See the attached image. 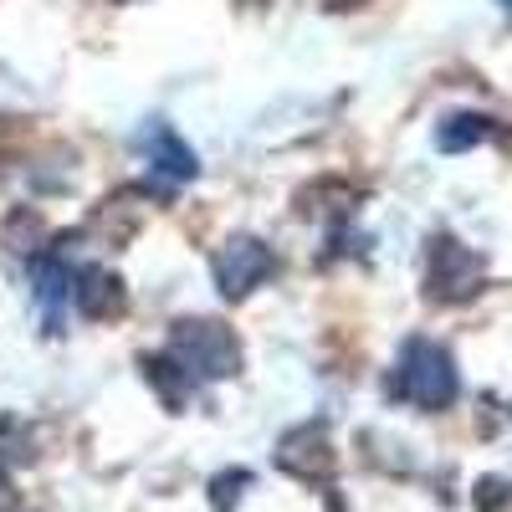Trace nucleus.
I'll return each mask as SVG.
<instances>
[{
  "label": "nucleus",
  "mask_w": 512,
  "mask_h": 512,
  "mask_svg": "<svg viewBox=\"0 0 512 512\" xmlns=\"http://www.w3.org/2000/svg\"><path fill=\"white\" fill-rule=\"evenodd\" d=\"M0 512H16V487L6 477V466H0Z\"/></svg>",
  "instance_id": "nucleus-13"
},
{
  "label": "nucleus",
  "mask_w": 512,
  "mask_h": 512,
  "mask_svg": "<svg viewBox=\"0 0 512 512\" xmlns=\"http://www.w3.org/2000/svg\"><path fill=\"white\" fill-rule=\"evenodd\" d=\"M169 359H175L190 379H231L241 369V344L236 333L216 318H180L169 323Z\"/></svg>",
  "instance_id": "nucleus-1"
},
{
  "label": "nucleus",
  "mask_w": 512,
  "mask_h": 512,
  "mask_svg": "<svg viewBox=\"0 0 512 512\" xmlns=\"http://www.w3.org/2000/svg\"><path fill=\"white\" fill-rule=\"evenodd\" d=\"M277 466H282V472H292L297 482H323V477H333L338 456H333L328 431H323V425H303V431H292V436L277 446Z\"/></svg>",
  "instance_id": "nucleus-5"
},
{
  "label": "nucleus",
  "mask_w": 512,
  "mask_h": 512,
  "mask_svg": "<svg viewBox=\"0 0 512 512\" xmlns=\"http://www.w3.org/2000/svg\"><path fill=\"white\" fill-rule=\"evenodd\" d=\"M502 6H512V0H502Z\"/></svg>",
  "instance_id": "nucleus-14"
},
{
  "label": "nucleus",
  "mask_w": 512,
  "mask_h": 512,
  "mask_svg": "<svg viewBox=\"0 0 512 512\" xmlns=\"http://www.w3.org/2000/svg\"><path fill=\"white\" fill-rule=\"evenodd\" d=\"M277 267V256L267 241H256V236H231L226 246H216V256H210V272H216V287L221 297H231V303H241V297L251 287H262Z\"/></svg>",
  "instance_id": "nucleus-4"
},
{
  "label": "nucleus",
  "mask_w": 512,
  "mask_h": 512,
  "mask_svg": "<svg viewBox=\"0 0 512 512\" xmlns=\"http://www.w3.org/2000/svg\"><path fill=\"white\" fill-rule=\"evenodd\" d=\"M512 502V482H502V477H482L477 482V507L482 512H497V507H507Z\"/></svg>",
  "instance_id": "nucleus-11"
},
{
  "label": "nucleus",
  "mask_w": 512,
  "mask_h": 512,
  "mask_svg": "<svg viewBox=\"0 0 512 512\" xmlns=\"http://www.w3.org/2000/svg\"><path fill=\"white\" fill-rule=\"evenodd\" d=\"M139 149L154 159V169H159V175L169 180V185H180V180H195L200 175V164H195V154L175 139V134H169V128L159 123V128H149V134L139 139Z\"/></svg>",
  "instance_id": "nucleus-7"
},
{
  "label": "nucleus",
  "mask_w": 512,
  "mask_h": 512,
  "mask_svg": "<svg viewBox=\"0 0 512 512\" xmlns=\"http://www.w3.org/2000/svg\"><path fill=\"white\" fill-rule=\"evenodd\" d=\"M67 287H72V272H67L62 256H52V262L36 267V308H41V323H47V328L62 323V297H67Z\"/></svg>",
  "instance_id": "nucleus-8"
},
{
  "label": "nucleus",
  "mask_w": 512,
  "mask_h": 512,
  "mask_svg": "<svg viewBox=\"0 0 512 512\" xmlns=\"http://www.w3.org/2000/svg\"><path fill=\"white\" fill-rule=\"evenodd\" d=\"M236 487H251V472H226V477H216V482H210V492H216V507H221V512H231V502H236Z\"/></svg>",
  "instance_id": "nucleus-12"
},
{
  "label": "nucleus",
  "mask_w": 512,
  "mask_h": 512,
  "mask_svg": "<svg viewBox=\"0 0 512 512\" xmlns=\"http://www.w3.org/2000/svg\"><path fill=\"white\" fill-rule=\"evenodd\" d=\"M487 134H492V118H482V113H451V118L436 128V144H441L446 154H461V149H477Z\"/></svg>",
  "instance_id": "nucleus-9"
},
{
  "label": "nucleus",
  "mask_w": 512,
  "mask_h": 512,
  "mask_svg": "<svg viewBox=\"0 0 512 512\" xmlns=\"http://www.w3.org/2000/svg\"><path fill=\"white\" fill-rule=\"evenodd\" d=\"M72 287H77V308H82V318H93V323H113V318H123V313H128V287H123V277H118V272H108V267H88V272H77V277H72Z\"/></svg>",
  "instance_id": "nucleus-6"
},
{
  "label": "nucleus",
  "mask_w": 512,
  "mask_h": 512,
  "mask_svg": "<svg viewBox=\"0 0 512 512\" xmlns=\"http://www.w3.org/2000/svg\"><path fill=\"white\" fill-rule=\"evenodd\" d=\"M144 374H149V384L159 390V400L175 410V405H185V395H190V374L169 359V354H144Z\"/></svg>",
  "instance_id": "nucleus-10"
},
{
  "label": "nucleus",
  "mask_w": 512,
  "mask_h": 512,
  "mask_svg": "<svg viewBox=\"0 0 512 512\" xmlns=\"http://www.w3.org/2000/svg\"><path fill=\"white\" fill-rule=\"evenodd\" d=\"M395 395H405L420 410H446L456 400V364L431 338H410L400 369H395Z\"/></svg>",
  "instance_id": "nucleus-2"
},
{
  "label": "nucleus",
  "mask_w": 512,
  "mask_h": 512,
  "mask_svg": "<svg viewBox=\"0 0 512 512\" xmlns=\"http://www.w3.org/2000/svg\"><path fill=\"white\" fill-rule=\"evenodd\" d=\"M482 287V256L456 236H436L425 251V297L431 303H466Z\"/></svg>",
  "instance_id": "nucleus-3"
}]
</instances>
